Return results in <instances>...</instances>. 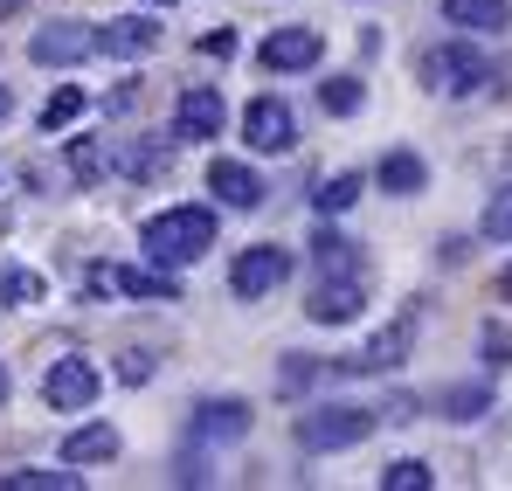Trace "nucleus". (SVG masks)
<instances>
[{
  "mask_svg": "<svg viewBox=\"0 0 512 491\" xmlns=\"http://www.w3.org/2000/svg\"><path fill=\"white\" fill-rule=\"evenodd\" d=\"M7 118H14V90L0 83V125H7Z\"/></svg>",
  "mask_w": 512,
  "mask_h": 491,
  "instance_id": "obj_34",
  "label": "nucleus"
},
{
  "mask_svg": "<svg viewBox=\"0 0 512 491\" xmlns=\"http://www.w3.org/2000/svg\"><path fill=\"white\" fill-rule=\"evenodd\" d=\"M167 42V28L153 21V7H139V14H118V21H97V56H118V63H132V56H153Z\"/></svg>",
  "mask_w": 512,
  "mask_h": 491,
  "instance_id": "obj_14",
  "label": "nucleus"
},
{
  "mask_svg": "<svg viewBox=\"0 0 512 491\" xmlns=\"http://www.w3.org/2000/svg\"><path fill=\"white\" fill-rule=\"evenodd\" d=\"M97 56V21H77V14H56L28 35V63L35 70H77Z\"/></svg>",
  "mask_w": 512,
  "mask_h": 491,
  "instance_id": "obj_5",
  "label": "nucleus"
},
{
  "mask_svg": "<svg viewBox=\"0 0 512 491\" xmlns=\"http://www.w3.org/2000/svg\"><path fill=\"white\" fill-rule=\"evenodd\" d=\"M436 7H443V21L464 28V35H506L512 28V0H436Z\"/></svg>",
  "mask_w": 512,
  "mask_h": 491,
  "instance_id": "obj_16",
  "label": "nucleus"
},
{
  "mask_svg": "<svg viewBox=\"0 0 512 491\" xmlns=\"http://www.w3.org/2000/svg\"><path fill=\"white\" fill-rule=\"evenodd\" d=\"M436 409L450 415V422H478V415L492 409V388H485V381H478V388H443V402H436Z\"/></svg>",
  "mask_w": 512,
  "mask_h": 491,
  "instance_id": "obj_23",
  "label": "nucleus"
},
{
  "mask_svg": "<svg viewBox=\"0 0 512 491\" xmlns=\"http://www.w3.org/2000/svg\"><path fill=\"white\" fill-rule=\"evenodd\" d=\"M104 153H97V146H90V139H70V173H77V180H97V173H104Z\"/></svg>",
  "mask_w": 512,
  "mask_h": 491,
  "instance_id": "obj_29",
  "label": "nucleus"
},
{
  "mask_svg": "<svg viewBox=\"0 0 512 491\" xmlns=\"http://www.w3.org/2000/svg\"><path fill=\"white\" fill-rule=\"evenodd\" d=\"M118 381H125V388L153 381V346H125V353H118Z\"/></svg>",
  "mask_w": 512,
  "mask_h": 491,
  "instance_id": "obj_27",
  "label": "nucleus"
},
{
  "mask_svg": "<svg viewBox=\"0 0 512 491\" xmlns=\"http://www.w3.org/2000/svg\"><path fill=\"white\" fill-rule=\"evenodd\" d=\"M139 7H173V0H139Z\"/></svg>",
  "mask_w": 512,
  "mask_h": 491,
  "instance_id": "obj_36",
  "label": "nucleus"
},
{
  "mask_svg": "<svg viewBox=\"0 0 512 491\" xmlns=\"http://www.w3.org/2000/svg\"><path fill=\"white\" fill-rule=\"evenodd\" d=\"M97 395H104V374H97L90 353H56V360L42 367V402L56 415H84Z\"/></svg>",
  "mask_w": 512,
  "mask_h": 491,
  "instance_id": "obj_6",
  "label": "nucleus"
},
{
  "mask_svg": "<svg viewBox=\"0 0 512 491\" xmlns=\"http://www.w3.org/2000/svg\"><path fill=\"white\" fill-rule=\"evenodd\" d=\"M436 478H429V464L423 457H395L388 471H381V491H429Z\"/></svg>",
  "mask_w": 512,
  "mask_h": 491,
  "instance_id": "obj_25",
  "label": "nucleus"
},
{
  "mask_svg": "<svg viewBox=\"0 0 512 491\" xmlns=\"http://www.w3.org/2000/svg\"><path fill=\"white\" fill-rule=\"evenodd\" d=\"M201 56H236V28H215V35H201Z\"/></svg>",
  "mask_w": 512,
  "mask_h": 491,
  "instance_id": "obj_32",
  "label": "nucleus"
},
{
  "mask_svg": "<svg viewBox=\"0 0 512 491\" xmlns=\"http://www.w3.org/2000/svg\"><path fill=\"white\" fill-rule=\"evenodd\" d=\"M319 56H326V35H319V28H305V21H291V28H270V35H263V49H256V63H263L270 77L319 70Z\"/></svg>",
  "mask_w": 512,
  "mask_h": 491,
  "instance_id": "obj_11",
  "label": "nucleus"
},
{
  "mask_svg": "<svg viewBox=\"0 0 512 491\" xmlns=\"http://www.w3.org/2000/svg\"><path fill=\"white\" fill-rule=\"evenodd\" d=\"M319 374H326L319 360H305V353H291V360H284V374H277V388H284V395H298V388H312Z\"/></svg>",
  "mask_w": 512,
  "mask_h": 491,
  "instance_id": "obj_28",
  "label": "nucleus"
},
{
  "mask_svg": "<svg viewBox=\"0 0 512 491\" xmlns=\"http://www.w3.org/2000/svg\"><path fill=\"white\" fill-rule=\"evenodd\" d=\"M243 146L250 153H291L298 146V111L277 97V90H263V97H250V111H243Z\"/></svg>",
  "mask_w": 512,
  "mask_h": 491,
  "instance_id": "obj_9",
  "label": "nucleus"
},
{
  "mask_svg": "<svg viewBox=\"0 0 512 491\" xmlns=\"http://www.w3.org/2000/svg\"><path fill=\"white\" fill-rule=\"evenodd\" d=\"M84 298L90 305H104V298H146V305H180V284H173V270L160 263H90L84 270Z\"/></svg>",
  "mask_w": 512,
  "mask_h": 491,
  "instance_id": "obj_4",
  "label": "nucleus"
},
{
  "mask_svg": "<svg viewBox=\"0 0 512 491\" xmlns=\"http://www.w3.org/2000/svg\"><path fill=\"white\" fill-rule=\"evenodd\" d=\"M111 457H118V429L111 422H77L63 436V464H77V471L84 464H111Z\"/></svg>",
  "mask_w": 512,
  "mask_h": 491,
  "instance_id": "obj_17",
  "label": "nucleus"
},
{
  "mask_svg": "<svg viewBox=\"0 0 512 491\" xmlns=\"http://www.w3.org/2000/svg\"><path fill=\"white\" fill-rule=\"evenodd\" d=\"M77 464H63V471H0V491H77Z\"/></svg>",
  "mask_w": 512,
  "mask_h": 491,
  "instance_id": "obj_21",
  "label": "nucleus"
},
{
  "mask_svg": "<svg viewBox=\"0 0 512 491\" xmlns=\"http://www.w3.org/2000/svg\"><path fill=\"white\" fill-rule=\"evenodd\" d=\"M374 180H381L388 194H402V201H409V194H423V187H429V166H423V153H409V146H395L388 160L374 166Z\"/></svg>",
  "mask_w": 512,
  "mask_h": 491,
  "instance_id": "obj_18",
  "label": "nucleus"
},
{
  "mask_svg": "<svg viewBox=\"0 0 512 491\" xmlns=\"http://www.w3.org/2000/svg\"><path fill=\"white\" fill-rule=\"evenodd\" d=\"M208 194H215V208H229V215H256L263 208V173L243 160H208Z\"/></svg>",
  "mask_w": 512,
  "mask_h": 491,
  "instance_id": "obj_15",
  "label": "nucleus"
},
{
  "mask_svg": "<svg viewBox=\"0 0 512 491\" xmlns=\"http://www.w3.org/2000/svg\"><path fill=\"white\" fill-rule=\"evenodd\" d=\"M360 187H367L360 173H333V180H319V194H312V208H319V215H346V208L360 201Z\"/></svg>",
  "mask_w": 512,
  "mask_h": 491,
  "instance_id": "obj_22",
  "label": "nucleus"
},
{
  "mask_svg": "<svg viewBox=\"0 0 512 491\" xmlns=\"http://www.w3.org/2000/svg\"><path fill=\"white\" fill-rule=\"evenodd\" d=\"M208 249H215V208L208 201H173V208L139 222V256L160 263V270H187Z\"/></svg>",
  "mask_w": 512,
  "mask_h": 491,
  "instance_id": "obj_1",
  "label": "nucleus"
},
{
  "mask_svg": "<svg viewBox=\"0 0 512 491\" xmlns=\"http://www.w3.org/2000/svg\"><path fill=\"white\" fill-rule=\"evenodd\" d=\"M367 305V277L360 270H319V284L305 291V319L312 326H353Z\"/></svg>",
  "mask_w": 512,
  "mask_h": 491,
  "instance_id": "obj_8",
  "label": "nucleus"
},
{
  "mask_svg": "<svg viewBox=\"0 0 512 491\" xmlns=\"http://www.w3.org/2000/svg\"><path fill=\"white\" fill-rule=\"evenodd\" d=\"M256 429V409L243 395H222V402H194V422H187V436H194V450H229V443H243Z\"/></svg>",
  "mask_w": 512,
  "mask_h": 491,
  "instance_id": "obj_10",
  "label": "nucleus"
},
{
  "mask_svg": "<svg viewBox=\"0 0 512 491\" xmlns=\"http://www.w3.org/2000/svg\"><path fill=\"white\" fill-rule=\"evenodd\" d=\"M512 360V332L506 326H485V367H506Z\"/></svg>",
  "mask_w": 512,
  "mask_h": 491,
  "instance_id": "obj_31",
  "label": "nucleus"
},
{
  "mask_svg": "<svg viewBox=\"0 0 512 491\" xmlns=\"http://www.w3.org/2000/svg\"><path fill=\"white\" fill-rule=\"evenodd\" d=\"M312 263H319V270H360V263H353V243L333 229V215H319V229H312Z\"/></svg>",
  "mask_w": 512,
  "mask_h": 491,
  "instance_id": "obj_20",
  "label": "nucleus"
},
{
  "mask_svg": "<svg viewBox=\"0 0 512 491\" xmlns=\"http://www.w3.org/2000/svg\"><path fill=\"white\" fill-rule=\"evenodd\" d=\"M499 291H506V298H512V263H506V277H499Z\"/></svg>",
  "mask_w": 512,
  "mask_h": 491,
  "instance_id": "obj_35",
  "label": "nucleus"
},
{
  "mask_svg": "<svg viewBox=\"0 0 512 491\" xmlns=\"http://www.w3.org/2000/svg\"><path fill=\"white\" fill-rule=\"evenodd\" d=\"M7 395H14V374H7V360H0V409H7Z\"/></svg>",
  "mask_w": 512,
  "mask_h": 491,
  "instance_id": "obj_33",
  "label": "nucleus"
},
{
  "mask_svg": "<svg viewBox=\"0 0 512 491\" xmlns=\"http://www.w3.org/2000/svg\"><path fill=\"white\" fill-rule=\"evenodd\" d=\"M492 77H499V63L485 49H471V35H450V42L423 49V83L436 97H478Z\"/></svg>",
  "mask_w": 512,
  "mask_h": 491,
  "instance_id": "obj_3",
  "label": "nucleus"
},
{
  "mask_svg": "<svg viewBox=\"0 0 512 491\" xmlns=\"http://www.w3.org/2000/svg\"><path fill=\"white\" fill-rule=\"evenodd\" d=\"M35 298H42L35 270H0V305H35Z\"/></svg>",
  "mask_w": 512,
  "mask_h": 491,
  "instance_id": "obj_26",
  "label": "nucleus"
},
{
  "mask_svg": "<svg viewBox=\"0 0 512 491\" xmlns=\"http://www.w3.org/2000/svg\"><path fill=\"white\" fill-rule=\"evenodd\" d=\"M409 346H416V312H402L395 326H381L360 353H346V360H333L326 374H395L402 360H409Z\"/></svg>",
  "mask_w": 512,
  "mask_h": 491,
  "instance_id": "obj_13",
  "label": "nucleus"
},
{
  "mask_svg": "<svg viewBox=\"0 0 512 491\" xmlns=\"http://www.w3.org/2000/svg\"><path fill=\"white\" fill-rule=\"evenodd\" d=\"M319 104H326L333 118H353V111L367 104V83H360V77H333V83H319Z\"/></svg>",
  "mask_w": 512,
  "mask_h": 491,
  "instance_id": "obj_24",
  "label": "nucleus"
},
{
  "mask_svg": "<svg viewBox=\"0 0 512 491\" xmlns=\"http://www.w3.org/2000/svg\"><path fill=\"white\" fill-rule=\"evenodd\" d=\"M478 229H485L492 243H512V194H499V201L485 208V222H478Z\"/></svg>",
  "mask_w": 512,
  "mask_h": 491,
  "instance_id": "obj_30",
  "label": "nucleus"
},
{
  "mask_svg": "<svg viewBox=\"0 0 512 491\" xmlns=\"http://www.w3.org/2000/svg\"><path fill=\"white\" fill-rule=\"evenodd\" d=\"M84 90H77V83H56V90H49V97H42V111H35V125H42V132H70V125H77V118H84Z\"/></svg>",
  "mask_w": 512,
  "mask_h": 491,
  "instance_id": "obj_19",
  "label": "nucleus"
},
{
  "mask_svg": "<svg viewBox=\"0 0 512 491\" xmlns=\"http://www.w3.org/2000/svg\"><path fill=\"white\" fill-rule=\"evenodd\" d=\"M284 277H291V249L284 243H250V249H236V263H229V291H236L243 305L284 291Z\"/></svg>",
  "mask_w": 512,
  "mask_h": 491,
  "instance_id": "obj_7",
  "label": "nucleus"
},
{
  "mask_svg": "<svg viewBox=\"0 0 512 491\" xmlns=\"http://www.w3.org/2000/svg\"><path fill=\"white\" fill-rule=\"evenodd\" d=\"M374 422H381V409H360V402H319V409L298 415V450L305 457H340V450H353V443H367L374 436Z\"/></svg>",
  "mask_w": 512,
  "mask_h": 491,
  "instance_id": "obj_2",
  "label": "nucleus"
},
{
  "mask_svg": "<svg viewBox=\"0 0 512 491\" xmlns=\"http://www.w3.org/2000/svg\"><path fill=\"white\" fill-rule=\"evenodd\" d=\"M222 125H229V104H222V90H208V83H187V90L173 97V139H180V146H208V139H222Z\"/></svg>",
  "mask_w": 512,
  "mask_h": 491,
  "instance_id": "obj_12",
  "label": "nucleus"
}]
</instances>
